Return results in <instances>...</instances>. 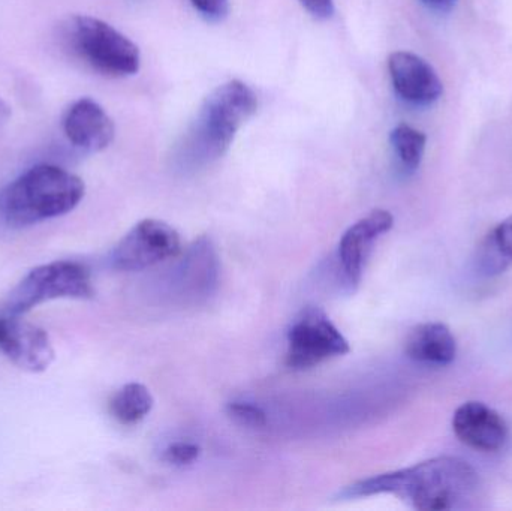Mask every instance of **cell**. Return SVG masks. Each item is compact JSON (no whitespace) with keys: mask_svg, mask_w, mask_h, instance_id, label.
<instances>
[{"mask_svg":"<svg viewBox=\"0 0 512 511\" xmlns=\"http://www.w3.org/2000/svg\"><path fill=\"white\" fill-rule=\"evenodd\" d=\"M62 128L69 143L87 153L107 149L116 135L113 119L92 98L72 102L63 114Z\"/></svg>","mask_w":512,"mask_h":511,"instance_id":"11","label":"cell"},{"mask_svg":"<svg viewBox=\"0 0 512 511\" xmlns=\"http://www.w3.org/2000/svg\"><path fill=\"white\" fill-rule=\"evenodd\" d=\"M227 413L239 425L248 426V428H262L267 425V416L264 411L248 402H233L228 405Z\"/></svg>","mask_w":512,"mask_h":511,"instance_id":"18","label":"cell"},{"mask_svg":"<svg viewBox=\"0 0 512 511\" xmlns=\"http://www.w3.org/2000/svg\"><path fill=\"white\" fill-rule=\"evenodd\" d=\"M298 2L316 20H328L336 11L334 0H298Z\"/></svg>","mask_w":512,"mask_h":511,"instance_id":"21","label":"cell"},{"mask_svg":"<svg viewBox=\"0 0 512 511\" xmlns=\"http://www.w3.org/2000/svg\"><path fill=\"white\" fill-rule=\"evenodd\" d=\"M0 351L17 368L30 374H41L54 362V348L48 333L18 318L0 317Z\"/></svg>","mask_w":512,"mask_h":511,"instance_id":"8","label":"cell"},{"mask_svg":"<svg viewBox=\"0 0 512 511\" xmlns=\"http://www.w3.org/2000/svg\"><path fill=\"white\" fill-rule=\"evenodd\" d=\"M210 23H222L230 14V0H189Z\"/></svg>","mask_w":512,"mask_h":511,"instance_id":"20","label":"cell"},{"mask_svg":"<svg viewBox=\"0 0 512 511\" xmlns=\"http://www.w3.org/2000/svg\"><path fill=\"white\" fill-rule=\"evenodd\" d=\"M394 90L412 105H430L444 93V84L427 60L411 51H396L388 57Z\"/></svg>","mask_w":512,"mask_h":511,"instance_id":"9","label":"cell"},{"mask_svg":"<svg viewBox=\"0 0 512 511\" xmlns=\"http://www.w3.org/2000/svg\"><path fill=\"white\" fill-rule=\"evenodd\" d=\"M390 143L400 165L408 173L418 170L423 161L424 152H426L427 135L423 131L415 129L408 123H399L391 131Z\"/></svg>","mask_w":512,"mask_h":511,"instance_id":"17","label":"cell"},{"mask_svg":"<svg viewBox=\"0 0 512 511\" xmlns=\"http://www.w3.org/2000/svg\"><path fill=\"white\" fill-rule=\"evenodd\" d=\"M409 359L426 365L445 366L456 360L457 341L444 323H424L414 327L406 338Z\"/></svg>","mask_w":512,"mask_h":511,"instance_id":"14","label":"cell"},{"mask_svg":"<svg viewBox=\"0 0 512 511\" xmlns=\"http://www.w3.org/2000/svg\"><path fill=\"white\" fill-rule=\"evenodd\" d=\"M258 110V96L248 84L231 80L216 87L201 105L191 128L177 147V164L198 170L230 150L237 132Z\"/></svg>","mask_w":512,"mask_h":511,"instance_id":"2","label":"cell"},{"mask_svg":"<svg viewBox=\"0 0 512 511\" xmlns=\"http://www.w3.org/2000/svg\"><path fill=\"white\" fill-rule=\"evenodd\" d=\"M60 39L72 56L107 77H131L140 71V48L101 18L71 15L60 24Z\"/></svg>","mask_w":512,"mask_h":511,"instance_id":"4","label":"cell"},{"mask_svg":"<svg viewBox=\"0 0 512 511\" xmlns=\"http://www.w3.org/2000/svg\"><path fill=\"white\" fill-rule=\"evenodd\" d=\"M475 468L454 456H439L414 467L379 474L348 486L342 498L393 495L415 510L442 511L462 506L477 492Z\"/></svg>","mask_w":512,"mask_h":511,"instance_id":"1","label":"cell"},{"mask_svg":"<svg viewBox=\"0 0 512 511\" xmlns=\"http://www.w3.org/2000/svg\"><path fill=\"white\" fill-rule=\"evenodd\" d=\"M285 363L292 371L315 368L325 360L348 354L349 342L328 315L316 306H307L289 327Z\"/></svg>","mask_w":512,"mask_h":511,"instance_id":"6","label":"cell"},{"mask_svg":"<svg viewBox=\"0 0 512 511\" xmlns=\"http://www.w3.org/2000/svg\"><path fill=\"white\" fill-rule=\"evenodd\" d=\"M92 276L83 264L53 261L36 267L11 291L6 311L18 317L42 303L56 299H92Z\"/></svg>","mask_w":512,"mask_h":511,"instance_id":"5","label":"cell"},{"mask_svg":"<svg viewBox=\"0 0 512 511\" xmlns=\"http://www.w3.org/2000/svg\"><path fill=\"white\" fill-rule=\"evenodd\" d=\"M182 251L180 234L167 222L144 219L138 222L111 252V266L120 272H140Z\"/></svg>","mask_w":512,"mask_h":511,"instance_id":"7","label":"cell"},{"mask_svg":"<svg viewBox=\"0 0 512 511\" xmlns=\"http://www.w3.org/2000/svg\"><path fill=\"white\" fill-rule=\"evenodd\" d=\"M86 194L83 180L65 168L39 164L0 191V219L23 228L72 212Z\"/></svg>","mask_w":512,"mask_h":511,"instance_id":"3","label":"cell"},{"mask_svg":"<svg viewBox=\"0 0 512 511\" xmlns=\"http://www.w3.org/2000/svg\"><path fill=\"white\" fill-rule=\"evenodd\" d=\"M453 431L465 446L484 453L504 449L510 435L504 417L478 401L465 402L457 408L453 416Z\"/></svg>","mask_w":512,"mask_h":511,"instance_id":"10","label":"cell"},{"mask_svg":"<svg viewBox=\"0 0 512 511\" xmlns=\"http://www.w3.org/2000/svg\"><path fill=\"white\" fill-rule=\"evenodd\" d=\"M219 260L210 239L201 237L177 267L176 287L186 299H207L218 285Z\"/></svg>","mask_w":512,"mask_h":511,"instance_id":"13","label":"cell"},{"mask_svg":"<svg viewBox=\"0 0 512 511\" xmlns=\"http://www.w3.org/2000/svg\"><path fill=\"white\" fill-rule=\"evenodd\" d=\"M477 269L481 275L496 276L512 267V215L499 222L484 237L477 252Z\"/></svg>","mask_w":512,"mask_h":511,"instance_id":"15","label":"cell"},{"mask_svg":"<svg viewBox=\"0 0 512 511\" xmlns=\"http://www.w3.org/2000/svg\"><path fill=\"white\" fill-rule=\"evenodd\" d=\"M421 2H423L424 5L429 6V8L445 11V9H450L456 0H421Z\"/></svg>","mask_w":512,"mask_h":511,"instance_id":"22","label":"cell"},{"mask_svg":"<svg viewBox=\"0 0 512 511\" xmlns=\"http://www.w3.org/2000/svg\"><path fill=\"white\" fill-rule=\"evenodd\" d=\"M394 218L388 210L376 209L355 222L343 234L339 243V260L349 285H358L364 263L373 243L393 228Z\"/></svg>","mask_w":512,"mask_h":511,"instance_id":"12","label":"cell"},{"mask_svg":"<svg viewBox=\"0 0 512 511\" xmlns=\"http://www.w3.org/2000/svg\"><path fill=\"white\" fill-rule=\"evenodd\" d=\"M201 449L194 443H180L171 444L164 452V459L168 464L173 465H189L200 458Z\"/></svg>","mask_w":512,"mask_h":511,"instance_id":"19","label":"cell"},{"mask_svg":"<svg viewBox=\"0 0 512 511\" xmlns=\"http://www.w3.org/2000/svg\"><path fill=\"white\" fill-rule=\"evenodd\" d=\"M152 393L144 384L129 383L117 390L110 401V413L122 425H135L152 411Z\"/></svg>","mask_w":512,"mask_h":511,"instance_id":"16","label":"cell"}]
</instances>
